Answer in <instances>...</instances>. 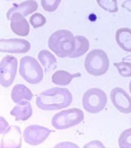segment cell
Wrapping results in <instances>:
<instances>
[{"mask_svg": "<svg viewBox=\"0 0 131 148\" xmlns=\"http://www.w3.org/2000/svg\"><path fill=\"white\" fill-rule=\"evenodd\" d=\"M73 100L72 93L66 88L54 87L43 91L36 97L37 108L45 111H54L67 108Z\"/></svg>", "mask_w": 131, "mask_h": 148, "instance_id": "cell-1", "label": "cell"}, {"mask_svg": "<svg viewBox=\"0 0 131 148\" xmlns=\"http://www.w3.org/2000/svg\"><path fill=\"white\" fill-rule=\"evenodd\" d=\"M48 47L60 58H69L75 50V36L68 30L56 31L50 36Z\"/></svg>", "mask_w": 131, "mask_h": 148, "instance_id": "cell-2", "label": "cell"}, {"mask_svg": "<svg viewBox=\"0 0 131 148\" xmlns=\"http://www.w3.org/2000/svg\"><path fill=\"white\" fill-rule=\"evenodd\" d=\"M84 67L89 75L99 77L104 75L109 69V58L104 50L94 49L86 56Z\"/></svg>", "mask_w": 131, "mask_h": 148, "instance_id": "cell-3", "label": "cell"}, {"mask_svg": "<svg viewBox=\"0 0 131 148\" xmlns=\"http://www.w3.org/2000/svg\"><path fill=\"white\" fill-rule=\"evenodd\" d=\"M19 74L24 80L30 84H37L41 82L44 77L42 67L33 56H23L20 59Z\"/></svg>", "mask_w": 131, "mask_h": 148, "instance_id": "cell-4", "label": "cell"}, {"mask_svg": "<svg viewBox=\"0 0 131 148\" xmlns=\"http://www.w3.org/2000/svg\"><path fill=\"white\" fill-rule=\"evenodd\" d=\"M82 107L91 114L102 111L107 103V97L104 91L99 88H90L82 96Z\"/></svg>", "mask_w": 131, "mask_h": 148, "instance_id": "cell-5", "label": "cell"}, {"mask_svg": "<svg viewBox=\"0 0 131 148\" xmlns=\"http://www.w3.org/2000/svg\"><path fill=\"white\" fill-rule=\"evenodd\" d=\"M84 114L80 109L71 108L58 112L52 118V125L58 130L73 127L83 121Z\"/></svg>", "mask_w": 131, "mask_h": 148, "instance_id": "cell-6", "label": "cell"}, {"mask_svg": "<svg viewBox=\"0 0 131 148\" xmlns=\"http://www.w3.org/2000/svg\"><path fill=\"white\" fill-rule=\"evenodd\" d=\"M17 59L14 56H6L0 62V82L3 87H10L16 77Z\"/></svg>", "mask_w": 131, "mask_h": 148, "instance_id": "cell-7", "label": "cell"}, {"mask_svg": "<svg viewBox=\"0 0 131 148\" xmlns=\"http://www.w3.org/2000/svg\"><path fill=\"white\" fill-rule=\"evenodd\" d=\"M51 130L44 126H40L37 124H32L27 126L23 131L24 140L30 145H39L51 134Z\"/></svg>", "mask_w": 131, "mask_h": 148, "instance_id": "cell-8", "label": "cell"}, {"mask_svg": "<svg viewBox=\"0 0 131 148\" xmlns=\"http://www.w3.org/2000/svg\"><path fill=\"white\" fill-rule=\"evenodd\" d=\"M110 99L112 104L119 112L123 114L131 113V97L123 88H114L110 93Z\"/></svg>", "mask_w": 131, "mask_h": 148, "instance_id": "cell-9", "label": "cell"}, {"mask_svg": "<svg viewBox=\"0 0 131 148\" xmlns=\"http://www.w3.org/2000/svg\"><path fill=\"white\" fill-rule=\"evenodd\" d=\"M0 51L9 53H26L31 49V44L28 40L19 38H1Z\"/></svg>", "mask_w": 131, "mask_h": 148, "instance_id": "cell-10", "label": "cell"}, {"mask_svg": "<svg viewBox=\"0 0 131 148\" xmlns=\"http://www.w3.org/2000/svg\"><path fill=\"white\" fill-rule=\"evenodd\" d=\"M1 147H21V134L20 128L17 126H12L6 128L1 132Z\"/></svg>", "mask_w": 131, "mask_h": 148, "instance_id": "cell-11", "label": "cell"}, {"mask_svg": "<svg viewBox=\"0 0 131 148\" xmlns=\"http://www.w3.org/2000/svg\"><path fill=\"white\" fill-rule=\"evenodd\" d=\"M11 29L15 34L20 36H27L30 33L29 22L23 14L15 12L11 16Z\"/></svg>", "mask_w": 131, "mask_h": 148, "instance_id": "cell-12", "label": "cell"}, {"mask_svg": "<svg viewBox=\"0 0 131 148\" xmlns=\"http://www.w3.org/2000/svg\"><path fill=\"white\" fill-rule=\"evenodd\" d=\"M37 8H38V5L35 0H27V1L19 3V4H14L11 9H9L7 12V18L10 20L11 16L15 12H19V14H23L24 16H27V15L36 12Z\"/></svg>", "mask_w": 131, "mask_h": 148, "instance_id": "cell-13", "label": "cell"}, {"mask_svg": "<svg viewBox=\"0 0 131 148\" xmlns=\"http://www.w3.org/2000/svg\"><path fill=\"white\" fill-rule=\"evenodd\" d=\"M11 116H14L15 121H25L29 119L33 115V107L30 101L24 100V101L17 103L16 106L10 112Z\"/></svg>", "mask_w": 131, "mask_h": 148, "instance_id": "cell-14", "label": "cell"}, {"mask_svg": "<svg viewBox=\"0 0 131 148\" xmlns=\"http://www.w3.org/2000/svg\"><path fill=\"white\" fill-rule=\"evenodd\" d=\"M11 97L12 101L17 103H20L24 100H32L33 99V93L27 86L23 84H16L14 85V88L12 89Z\"/></svg>", "mask_w": 131, "mask_h": 148, "instance_id": "cell-15", "label": "cell"}, {"mask_svg": "<svg viewBox=\"0 0 131 148\" xmlns=\"http://www.w3.org/2000/svg\"><path fill=\"white\" fill-rule=\"evenodd\" d=\"M116 42L123 51L131 53V29L120 28L116 32Z\"/></svg>", "mask_w": 131, "mask_h": 148, "instance_id": "cell-16", "label": "cell"}, {"mask_svg": "<svg viewBox=\"0 0 131 148\" xmlns=\"http://www.w3.org/2000/svg\"><path fill=\"white\" fill-rule=\"evenodd\" d=\"M80 77V73L70 74L69 72H67V71L58 70V71H56L52 75V82L56 85L65 86V85L70 84V82L75 77Z\"/></svg>", "mask_w": 131, "mask_h": 148, "instance_id": "cell-17", "label": "cell"}, {"mask_svg": "<svg viewBox=\"0 0 131 148\" xmlns=\"http://www.w3.org/2000/svg\"><path fill=\"white\" fill-rule=\"evenodd\" d=\"M37 58H38L39 62L44 67L46 73L55 70L57 68V59H56L55 56L51 52L47 51V50L40 51L38 53V56H37Z\"/></svg>", "mask_w": 131, "mask_h": 148, "instance_id": "cell-18", "label": "cell"}, {"mask_svg": "<svg viewBox=\"0 0 131 148\" xmlns=\"http://www.w3.org/2000/svg\"><path fill=\"white\" fill-rule=\"evenodd\" d=\"M89 40L85 36H75V50L73 53L69 56L71 58H76L79 56H82L89 50Z\"/></svg>", "mask_w": 131, "mask_h": 148, "instance_id": "cell-19", "label": "cell"}, {"mask_svg": "<svg viewBox=\"0 0 131 148\" xmlns=\"http://www.w3.org/2000/svg\"><path fill=\"white\" fill-rule=\"evenodd\" d=\"M97 3L102 9L108 12H117L119 11L117 0H97Z\"/></svg>", "mask_w": 131, "mask_h": 148, "instance_id": "cell-20", "label": "cell"}, {"mask_svg": "<svg viewBox=\"0 0 131 148\" xmlns=\"http://www.w3.org/2000/svg\"><path fill=\"white\" fill-rule=\"evenodd\" d=\"M114 66L117 68L118 73L123 77H131V62H115Z\"/></svg>", "mask_w": 131, "mask_h": 148, "instance_id": "cell-21", "label": "cell"}, {"mask_svg": "<svg viewBox=\"0 0 131 148\" xmlns=\"http://www.w3.org/2000/svg\"><path fill=\"white\" fill-rule=\"evenodd\" d=\"M120 148H131V128L123 131L119 138Z\"/></svg>", "mask_w": 131, "mask_h": 148, "instance_id": "cell-22", "label": "cell"}, {"mask_svg": "<svg viewBox=\"0 0 131 148\" xmlns=\"http://www.w3.org/2000/svg\"><path fill=\"white\" fill-rule=\"evenodd\" d=\"M46 17L43 15L42 14H39V12H36V14H34L32 16L30 17V24L32 26L36 29V28H40L42 26H44L46 24Z\"/></svg>", "mask_w": 131, "mask_h": 148, "instance_id": "cell-23", "label": "cell"}, {"mask_svg": "<svg viewBox=\"0 0 131 148\" xmlns=\"http://www.w3.org/2000/svg\"><path fill=\"white\" fill-rule=\"evenodd\" d=\"M61 0H41V6L46 12H55L58 8Z\"/></svg>", "mask_w": 131, "mask_h": 148, "instance_id": "cell-24", "label": "cell"}, {"mask_svg": "<svg viewBox=\"0 0 131 148\" xmlns=\"http://www.w3.org/2000/svg\"><path fill=\"white\" fill-rule=\"evenodd\" d=\"M84 147H104V145H102V143H99V141H92V143H89L85 144V146Z\"/></svg>", "mask_w": 131, "mask_h": 148, "instance_id": "cell-25", "label": "cell"}, {"mask_svg": "<svg viewBox=\"0 0 131 148\" xmlns=\"http://www.w3.org/2000/svg\"><path fill=\"white\" fill-rule=\"evenodd\" d=\"M121 7L123 9H126L128 12H131V0H126V1L121 4Z\"/></svg>", "mask_w": 131, "mask_h": 148, "instance_id": "cell-26", "label": "cell"}, {"mask_svg": "<svg viewBox=\"0 0 131 148\" xmlns=\"http://www.w3.org/2000/svg\"><path fill=\"white\" fill-rule=\"evenodd\" d=\"M129 92L131 93V81H130V83H129Z\"/></svg>", "mask_w": 131, "mask_h": 148, "instance_id": "cell-27", "label": "cell"}, {"mask_svg": "<svg viewBox=\"0 0 131 148\" xmlns=\"http://www.w3.org/2000/svg\"><path fill=\"white\" fill-rule=\"evenodd\" d=\"M6 1H10V0H6Z\"/></svg>", "mask_w": 131, "mask_h": 148, "instance_id": "cell-28", "label": "cell"}]
</instances>
